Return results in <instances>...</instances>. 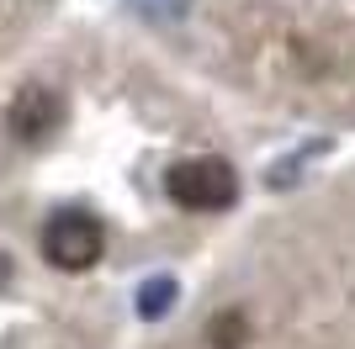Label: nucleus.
<instances>
[{
  "label": "nucleus",
  "mask_w": 355,
  "mask_h": 349,
  "mask_svg": "<svg viewBox=\"0 0 355 349\" xmlns=\"http://www.w3.org/2000/svg\"><path fill=\"white\" fill-rule=\"evenodd\" d=\"M164 190L180 212H228L239 202V174L223 159H180L164 174Z\"/></svg>",
  "instance_id": "f257e3e1"
},
{
  "label": "nucleus",
  "mask_w": 355,
  "mask_h": 349,
  "mask_svg": "<svg viewBox=\"0 0 355 349\" xmlns=\"http://www.w3.org/2000/svg\"><path fill=\"white\" fill-rule=\"evenodd\" d=\"M59 122H64V101L48 85H27L6 111V127H11L16 143H48L59 132Z\"/></svg>",
  "instance_id": "7ed1b4c3"
},
{
  "label": "nucleus",
  "mask_w": 355,
  "mask_h": 349,
  "mask_svg": "<svg viewBox=\"0 0 355 349\" xmlns=\"http://www.w3.org/2000/svg\"><path fill=\"white\" fill-rule=\"evenodd\" d=\"M244 339H250V318H244V312H234V307H228V312H218V318H212V328H207V344H212V349H239Z\"/></svg>",
  "instance_id": "20e7f679"
},
{
  "label": "nucleus",
  "mask_w": 355,
  "mask_h": 349,
  "mask_svg": "<svg viewBox=\"0 0 355 349\" xmlns=\"http://www.w3.org/2000/svg\"><path fill=\"white\" fill-rule=\"evenodd\" d=\"M101 249H106V228L90 212H80V206L53 212L43 228V260L53 270H90L101 260Z\"/></svg>",
  "instance_id": "f03ea898"
}]
</instances>
